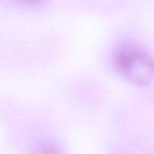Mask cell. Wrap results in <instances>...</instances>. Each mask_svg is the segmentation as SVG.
<instances>
[{"instance_id":"obj_1","label":"cell","mask_w":154,"mask_h":154,"mask_svg":"<svg viewBox=\"0 0 154 154\" xmlns=\"http://www.w3.org/2000/svg\"><path fill=\"white\" fill-rule=\"evenodd\" d=\"M115 70L129 83L146 87L154 80V57L133 44H125L113 54Z\"/></svg>"},{"instance_id":"obj_3","label":"cell","mask_w":154,"mask_h":154,"mask_svg":"<svg viewBox=\"0 0 154 154\" xmlns=\"http://www.w3.org/2000/svg\"><path fill=\"white\" fill-rule=\"evenodd\" d=\"M6 5L11 7L23 8L29 7L40 2L42 0H2Z\"/></svg>"},{"instance_id":"obj_2","label":"cell","mask_w":154,"mask_h":154,"mask_svg":"<svg viewBox=\"0 0 154 154\" xmlns=\"http://www.w3.org/2000/svg\"><path fill=\"white\" fill-rule=\"evenodd\" d=\"M32 154H63V149L56 141L45 140L35 146Z\"/></svg>"}]
</instances>
